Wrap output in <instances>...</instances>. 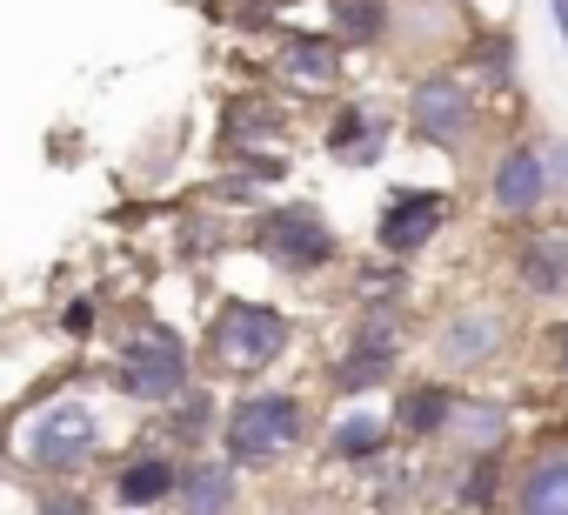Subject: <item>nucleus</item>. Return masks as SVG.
Returning a JSON list of instances; mask_svg holds the SVG:
<instances>
[{
	"mask_svg": "<svg viewBox=\"0 0 568 515\" xmlns=\"http://www.w3.org/2000/svg\"><path fill=\"white\" fill-rule=\"evenodd\" d=\"M295 342H302V322L288 302L221 295L201 322L194 362H201V382H214V388H254V382H274V368L295 355Z\"/></svg>",
	"mask_w": 568,
	"mask_h": 515,
	"instance_id": "obj_1",
	"label": "nucleus"
},
{
	"mask_svg": "<svg viewBox=\"0 0 568 515\" xmlns=\"http://www.w3.org/2000/svg\"><path fill=\"white\" fill-rule=\"evenodd\" d=\"M315 402L288 382H254V388H234L221 402V435L214 448L241 468V475H274V468H288L302 448H315Z\"/></svg>",
	"mask_w": 568,
	"mask_h": 515,
	"instance_id": "obj_2",
	"label": "nucleus"
},
{
	"mask_svg": "<svg viewBox=\"0 0 568 515\" xmlns=\"http://www.w3.org/2000/svg\"><path fill=\"white\" fill-rule=\"evenodd\" d=\"M108 395L128 408H168L187 382H201L194 342L168 322V315H121L108 322V368H101Z\"/></svg>",
	"mask_w": 568,
	"mask_h": 515,
	"instance_id": "obj_3",
	"label": "nucleus"
},
{
	"mask_svg": "<svg viewBox=\"0 0 568 515\" xmlns=\"http://www.w3.org/2000/svg\"><path fill=\"white\" fill-rule=\"evenodd\" d=\"M241 248L254 254L261 269H274L281 282H322V275H335V269L348 262L342 228H335V221H328V208H322V201H308V194L247 208Z\"/></svg>",
	"mask_w": 568,
	"mask_h": 515,
	"instance_id": "obj_4",
	"label": "nucleus"
},
{
	"mask_svg": "<svg viewBox=\"0 0 568 515\" xmlns=\"http://www.w3.org/2000/svg\"><path fill=\"white\" fill-rule=\"evenodd\" d=\"M14 455L21 468H34L41 482H81L101 455H108V422H101V402L94 395H48L21 415L14 428Z\"/></svg>",
	"mask_w": 568,
	"mask_h": 515,
	"instance_id": "obj_5",
	"label": "nucleus"
},
{
	"mask_svg": "<svg viewBox=\"0 0 568 515\" xmlns=\"http://www.w3.org/2000/svg\"><path fill=\"white\" fill-rule=\"evenodd\" d=\"M422 349H428V375H448L468 388L475 375H488L515 355V309L495 295H462V302L435 309V322L422 329Z\"/></svg>",
	"mask_w": 568,
	"mask_h": 515,
	"instance_id": "obj_6",
	"label": "nucleus"
},
{
	"mask_svg": "<svg viewBox=\"0 0 568 515\" xmlns=\"http://www.w3.org/2000/svg\"><path fill=\"white\" fill-rule=\"evenodd\" d=\"M402 134L428 154H468L481 134H488V101L462 81V68H422L402 94Z\"/></svg>",
	"mask_w": 568,
	"mask_h": 515,
	"instance_id": "obj_7",
	"label": "nucleus"
},
{
	"mask_svg": "<svg viewBox=\"0 0 568 515\" xmlns=\"http://www.w3.org/2000/svg\"><path fill=\"white\" fill-rule=\"evenodd\" d=\"M448 221H455V194H448V188L395 181V188H382L368 234H375V254H388V262H408V269H415L422 254L448 234Z\"/></svg>",
	"mask_w": 568,
	"mask_h": 515,
	"instance_id": "obj_8",
	"label": "nucleus"
},
{
	"mask_svg": "<svg viewBox=\"0 0 568 515\" xmlns=\"http://www.w3.org/2000/svg\"><path fill=\"white\" fill-rule=\"evenodd\" d=\"M481 201L501 228H528L541 214H555L548 194V168H541V134H501L488 168H481Z\"/></svg>",
	"mask_w": 568,
	"mask_h": 515,
	"instance_id": "obj_9",
	"label": "nucleus"
},
{
	"mask_svg": "<svg viewBox=\"0 0 568 515\" xmlns=\"http://www.w3.org/2000/svg\"><path fill=\"white\" fill-rule=\"evenodd\" d=\"M508 275H515V295L535 302V309H561L568 302V214H541V221L515 228Z\"/></svg>",
	"mask_w": 568,
	"mask_h": 515,
	"instance_id": "obj_10",
	"label": "nucleus"
},
{
	"mask_svg": "<svg viewBox=\"0 0 568 515\" xmlns=\"http://www.w3.org/2000/svg\"><path fill=\"white\" fill-rule=\"evenodd\" d=\"M402 121L382 108V101H362V94H335L328 101V121H322V154L335 168H382L388 148H395Z\"/></svg>",
	"mask_w": 568,
	"mask_h": 515,
	"instance_id": "obj_11",
	"label": "nucleus"
},
{
	"mask_svg": "<svg viewBox=\"0 0 568 515\" xmlns=\"http://www.w3.org/2000/svg\"><path fill=\"white\" fill-rule=\"evenodd\" d=\"M267 74H274V88L281 94H302V101H315V94H342V74H348V48L335 41V34H302V28H281L274 34V54H267Z\"/></svg>",
	"mask_w": 568,
	"mask_h": 515,
	"instance_id": "obj_12",
	"label": "nucleus"
},
{
	"mask_svg": "<svg viewBox=\"0 0 568 515\" xmlns=\"http://www.w3.org/2000/svg\"><path fill=\"white\" fill-rule=\"evenodd\" d=\"M174 482H181V455H174L168 442H154V435H141L134 448H121V455L108 462V502H114L121 515H154V508H168V502H174Z\"/></svg>",
	"mask_w": 568,
	"mask_h": 515,
	"instance_id": "obj_13",
	"label": "nucleus"
},
{
	"mask_svg": "<svg viewBox=\"0 0 568 515\" xmlns=\"http://www.w3.org/2000/svg\"><path fill=\"white\" fill-rule=\"evenodd\" d=\"M402 442H395V428H388V415L375 408V402H342L322 428H315V455L328 462V468H355V475H368L375 462H388Z\"/></svg>",
	"mask_w": 568,
	"mask_h": 515,
	"instance_id": "obj_14",
	"label": "nucleus"
},
{
	"mask_svg": "<svg viewBox=\"0 0 568 515\" xmlns=\"http://www.w3.org/2000/svg\"><path fill=\"white\" fill-rule=\"evenodd\" d=\"M455 388L462 382H448V375H402L395 388H388V428H395V442L402 448H442V428H448V408H455Z\"/></svg>",
	"mask_w": 568,
	"mask_h": 515,
	"instance_id": "obj_15",
	"label": "nucleus"
},
{
	"mask_svg": "<svg viewBox=\"0 0 568 515\" xmlns=\"http://www.w3.org/2000/svg\"><path fill=\"white\" fill-rule=\"evenodd\" d=\"M455 68L462 81L495 108V101H515L521 88V48H515V28H488V21H468L462 48H455Z\"/></svg>",
	"mask_w": 568,
	"mask_h": 515,
	"instance_id": "obj_16",
	"label": "nucleus"
},
{
	"mask_svg": "<svg viewBox=\"0 0 568 515\" xmlns=\"http://www.w3.org/2000/svg\"><path fill=\"white\" fill-rule=\"evenodd\" d=\"M515 448V408L501 395L481 388H455L448 428H442V455H508Z\"/></svg>",
	"mask_w": 568,
	"mask_h": 515,
	"instance_id": "obj_17",
	"label": "nucleus"
},
{
	"mask_svg": "<svg viewBox=\"0 0 568 515\" xmlns=\"http://www.w3.org/2000/svg\"><path fill=\"white\" fill-rule=\"evenodd\" d=\"M174 515H241L247 508V475L221 455V448H201V455H181V482H174Z\"/></svg>",
	"mask_w": 568,
	"mask_h": 515,
	"instance_id": "obj_18",
	"label": "nucleus"
},
{
	"mask_svg": "<svg viewBox=\"0 0 568 515\" xmlns=\"http://www.w3.org/2000/svg\"><path fill=\"white\" fill-rule=\"evenodd\" d=\"M508 455H448V468H428V488L455 515H495L508 508Z\"/></svg>",
	"mask_w": 568,
	"mask_h": 515,
	"instance_id": "obj_19",
	"label": "nucleus"
},
{
	"mask_svg": "<svg viewBox=\"0 0 568 515\" xmlns=\"http://www.w3.org/2000/svg\"><path fill=\"white\" fill-rule=\"evenodd\" d=\"M148 435L168 442L174 455H201V448H214V435H221V388H214V382H187L168 408H154Z\"/></svg>",
	"mask_w": 568,
	"mask_h": 515,
	"instance_id": "obj_20",
	"label": "nucleus"
},
{
	"mask_svg": "<svg viewBox=\"0 0 568 515\" xmlns=\"http://www.w3.org/2000/svg\"><path fill=\"white\" fill-rule=\"evenodd\" d=\"M508 515H568V442L528 448V462L508 475Z\"/></svg>",
	"mask_w": 568,
	"mask_h": 515,
	"instance_id": "obj_21",
	"label": "nucleus"
},
{
	"mask_svg": "<svg viewBox=\"0 0 568 515\" xmlns=\"http://www.w3.org/2000/svg\"><path fill=\"white\" fill-rule=\"evenodd\" d=\"M395 382H402V355L355 349V342H342V349L328 355V368H322L328 402H375V395H388Z\"/></svg>",
	"mask_w": 568,
	"mask_h": 515,
	"instance_id": "obj_22",
	"label": "nucleus"
},
{
	"mask_svg": "<svg viewBox=\"0 0 568 515\" xmlns=\"http://www.w3.org/2000/svg\"><path fill=\"white\" fill-rule=\"evenodd\" d=\"M295 114L274 94H227L221 101V148H288Z\"/></svg>",
	"mask_w": 568,
	"mask_h": 515,
	"instance_id": "obj_23",
	"label": "nucleus"
},
{
	"mask_svg": "<svg viewBox=\"0 0 568 515\" xmlns=\"http://www.w3.org/2000/svg\"><path fill=\"white\" fill-rule=\"evenodd\" d=\"M388 21H395V0H322V34H335L348 54H382Z\"/></svg>",
	"mask_w": 568,
	"mask_h": 515,
	"instance_id": "obj_24",
	"label": "nucleus"
},
{
	"mask_svg": "<svg viewBox=\"0 0 568 515\" xmlns=\"http://www.w3.org/2000/svg\"><path fill=\"white\" fill-rule=\"evenodd\" d=\"M342 269H348V302H355V309L408 302V295H415V269H408V262H388V254H375V262H342Z\"/></svg>",
	"mask_w": 568,
	"mask_h": 515,
	"instance_id": "obj_25",
	"label": "nucleus"
},
{
	"mask_svg": "<svg viewBox=\"0 0 568 515\" xmlns=\"http://www.w3.org/2000/svg\"><path fill=\"white\" fill-rule=\"evenodd\" d=\"M54 335H61V342H94V335H108L101 295H68L61 315H54Z\"/></svg>",
	"mask_w": 568,
	"mask_h": 515,
	"instance_id": "obj_26",
	"label": "nucleus"
},
{
	"mask_svg": "<svg viewBox=\"0 0 568 515\" xmlns=\"http://www.w3.org/2000/svg\"><path fill=\"white\" fill-rule=\"evenodd\" d=\"M34 515H101V508H94V495L81 482H41L34 488Z\"/></svg>",
	"mask_w": 568,
	"mask_h": 515,
	"instance_id": "obj_27",
	"label": "nucleus"
},
{
	"mask_svg": "<svg viewBox=\"0 0 568 515\" xmlns=\"http://www.w3.org/2000/svg\"><path fill=\"white\" fill-rule=\"evenodd\" d=\"M541 168H548L555 208H568V128H561V134H541Z\"/></svg>",
	"mask_w": 568,
	"mask_h": 515,
	"instance_id": "obj_28",
	"label": "nucleus"
},
{
	"mask_svg": "<svg viewBox=\"0 0 568 515\" xmlns=\"http://www.w3.org/2000/svg\"><path fill=\"white\" fill-rule=\"evenodd\" d=\"M548 362H555V375L568 382V315H561V322L548 329Z\"/></svg>",
	"mask_w": 568,
	"mask_h": 515,
	"instance_id": "obj_29",
	"label": "nucleus"
},
{
	"mask_svg": "<svg viewBox=\"0 0 568 515\" xmlns=\"http://www.w3.org/2000/svg\"><path fill=\"white\" fill-rule=\"evenodd\" d=\"M548 21H555V34H561V48H568V0H548Z\"/></svg>",
	"mask_w": 568,
	"mask_h": 515,
	"instance_id": "obj_30",
	"label": "nucleus"
},
{
	"mask_svg": "<svg viewBox=\"0 0 568 515\" xmlns=\"http://www.w3.org/2000/svg\"><path fill=\"white\" fill-rule=\"evenodd\" d=\"M408 515H428V508H408Z\"/></svg>",
	"mask_w": 568,
	"mask_h": 515,
	"instance_id": "obj_31",
	"label": "nucleus"
},
{
	"mask_svg": "<svg viewBox=\"0 0 568 515\" xmlns=\"http://www.w3.org/2000/svg\"><path fill=\"white\" fill-rule=\"evenodd\" d=\"M455 8H468V0H455Z\"/></svg>",
	"mask_w": 568,
	"mask_h": 515,
	"instance_id": "obj_32",
	"label": "nucleus"
}]
</instances>
